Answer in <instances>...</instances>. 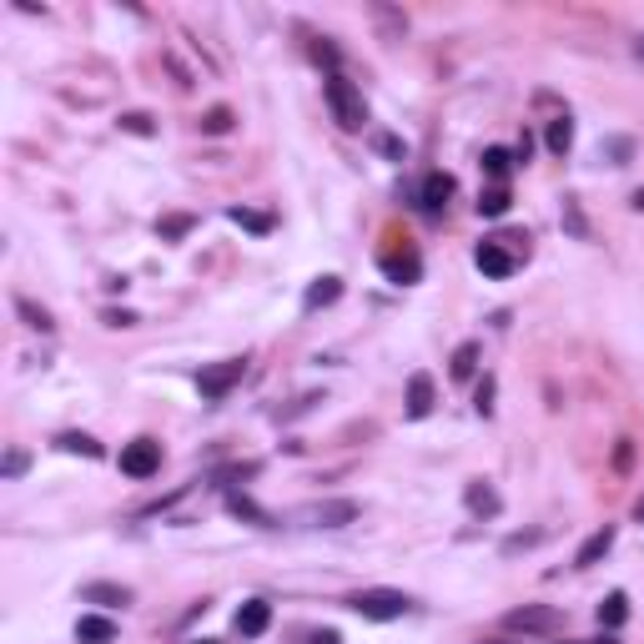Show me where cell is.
I'll list each match as a JSON object with an SVG mask.
<instances>
[{
    "label": "cell",
    "mask_w": 644,
    "mask_h": 644,
    "mask_svg": "<svg viewBox=\"0 0 644 644\" xmlns=\"http://www.w3.org/2000/svg\"><path fill=\"white\" fill-rule=\"evenodd\" d=\"M362 619H377V625H388V619H403L413 609L408 594H398V589H358V594L347 599Z\"/></svg>",
    "instance_id": "7a4b0ae2"
},
{
    "label": "cell",
    "mask_w": 644,
    "mask_h": 644,
    "mask_svg": "<svg viewBox=\"0 0 644 644\" xmlns=\"http://www.w3.org/2000/svg\"><path fill=\"white\" fill-rule=\"evenodd\" d=\"M634 56H640V61H644V35H640V41H634Z\"/></svg>",
    "instance_id": "d590c367"
},
{
    "label": "cell",
    "mask_w": 644,
    "mask_h": 644,
    "mask_svg": "<svg viewBox=\"0 0 644 644\" xmlns=\"http://www.w3.org/2000/svg\"><path fill=\"white\" fill-rule=\"evenodd\" d=\"M503 629L508 634H559L564 629V614L549 609V604H524V609L503 614Z\"/></svg>",
    "instance_id": "3957f363"
},
{
    "label": "cell",
    "mask_w": 644,
    "mask_h": 644,
    "mask_svg": "<svg viewBox=\"0 0 644 644\" xmlns=\"http://www.w3.org/2000/svg\"><path fill=\"white\" fill-rule=\"evenodd\" d=\"M56 448H66V454H86V458H101V443H96L91 433H61V438H56Z\"/></svg>",
    "instance_id": "ac0fdd59"
},
{
    "label": "cell",
    "mask_w": 644,
    "mask_h": 644,
    "mask_svg": "<svg viewBox=\"0 0 644 644\" xmlns=\"http://www.w3.org/2000/svg\"><path fill=\"white\" fill-rule=\"evenodd\" d=\"M640 519H644V503H640Z\"/></svg>",
    "instance_id": "74e56055"
},
{
    "label": "cell",
    "mask_w": 644,
    "mask_h": 644,
    "mask_svg": "<svg viewBox=\"0 0 644 644\" xmlns=\"http://www.w3.org/2000/svg\"><path fill=\"white\" fill-rule=\"evenodd\" d=\"M564 644H619L614 634H599V640H564Z\"/></svg>",
    "instance_id": "e575fe53"
},
{
    "label": "cell",
    "mask_w": 644,
    "mask_h": 644,
    "mask_svg": "<svg viewBox=\"0 0 644 644\" xmlns=\"http://www.w3.org/2000/svg\"><path fill=\"white\" fill-rule=\"evenodd\" d=\"M473 368H478V343H463V347L454 353V362H448V373L463 383V377H473Z\"/></svg>",
    "instance_id": "ffe728a7"
},
{
    "label": "cell",
    "mask_w": 644,
    "mask_h": 644,
    "mask_svg": "<svg viewBox=\"0 0 644 644\" xmlns=\"http://www.w3.org/2000/svg\"><path fill=\"white\" fill-rule=\"evenodd\" d=\"M237 634H242V640H257V634H268V625H272V604L268 599H247V604H242V609H237Z\"/></svg>",
    "instance_id": "52a82bcc"
},
{
    "label": "cell",
    "mask_w": 644,
    "mask_h": 644,
    "mask_svg": "<svg viewBox=\"0 0 644 644\" xmlns=\"http://www.w3.org/2000/svg\"><path fill=\"white\" fill-rule=\"evenodd\" d=\"M197 644H217V640H197Z\"/></svg>",
    "instance_id": "8d00e7d4"
},
{
    "label": "cell",
    "mask_w": 644,
    "mask_h": 644,
    "mask_svg": "<svg viewBox=\"0 0 644 644\" xmlns=\"http://www.w3.org/2000/svg\"><path fill=\"white\" fill-rule=\"evenodd\" d=\"M508 167H514V157H508L503 146H488V151H484V172L493 176V187H503V176H508Z\"/></svg>",
    "instance_id": "d6986e66"
},
{
    "label": "cell",
    "mask_w": 644,
    "mask_h": 644,
    "mask_svg": "<svg viewBox=\"0 0 644 644\" xmlns=\"http://www.w3.org/2000/svg\"><path fill=\"white\" fill-rule=\"evenodd\" d=\"M328 106H332V116H338L343 131H362V126H368V106H362L358 86L347 76H338V71L328 76Z\"/></svg>",
    "instance_id": "6da1fadb"
},
{
    "label": "cell",
    "mask_w": 644,
    "mask_h": 644,
    "mask_svg": "<svg viewBox=\"0 0 644 644\" xmlns=\"http://www.w3.org/2000/svg\"><path fill=\"white\" fill-rule=\"evenodd\" d=\"M383 272L393 277L398 287H408V283H418V272H423V262L413 257V252H403V257H383Z\"/></svg>",
    "instance_id": "4fadbf2b"
},
{
    "label": "cell",
    "mask_w": 644,
    "mask_h": 644,
    "mask_svg": "<svg viewBox=\"0 0 644 644\" xmlns=\"http://www.w3.org/2000/svg\"><path fill=\"white\" fill-rule=\"evenodd\" d=\"M488 644H503V640H488Z\"/></svg>",
    "instance_id": "f35d334b"
},
{
    "label": "cell",
    "mask_w": 644,
    "mask_h": 644,
    "mask_svg": "<svg viewBox=\"0 0 644 644\" xmlns=\"http://www.w3.org/2000/svg\"><path fill=\"white\" fill-rule=\"evenodd\" d=\"M242 373H247V358H227V362H212V368H202L197 373V388H202L206 403H217V398H227L242 383Z\"/></svg>",
    "instance_id": "277c9868"
},
{
    "label": "cell",
    "mask_w": 644,
    "mask_h": 644,
    "mask_svg": "<svg viewBox=\"0 0 644 644\" xmlns=\"http://www.w3.org/2000/svg\"><path fill=\"white\" fill-rule=\"evenodd\" d=\"M463 499H469V508H473V514H484V519H493V514L503 508V503H499V493H493V488H488L484 478L463 488Z\"/></svg>",
    "instance_id": "9a60e30c"
},
{
    "label": "cell",
    "mask_w": 644,
    "mask_h": 644,
    "mask_svg": "<svg viewBox=\"0 0 644 644\" xmlns=\"http://www.w3.org/2000/svg\"><path fill=\"white\" fill-rule=\"evenodd\" d=\"M20 473H26V454L11 448V454H5V478H20Z\"/></svg>",
    "instance_id": "f1b7e54d"
},
{
    "label": "cell",
    "mask_w": 644,
    "mask_h": 644,
    "mask_svg": "<svg viewBox=\"0 0 644 644\" xmlns=\"http://www.w3.org/2000/svg\"><path fill=\"white\" fill-rule=\"evenodd\" d=\"M16 313L26 317V328H35V332H50V328H56V322H50V313H46V307H35L31 298H16Z\"/></svg>",
    "instance_id": "44dd1931"
},
{
    "label": "cell",
    "mask_w": 644,
    "mask_h": 644,
    "mask_svg": "<svg viewBox=\"0 0 644 644\" xmlns=\"http://www.w3.org/2000/svg\"><path fill=\"white\" fill-rule=\"evenodd\" d=\"M121 126L131 131V136H151V116H142V111H131V116H121Z\"/></svg>",
    "instance_id": "83f0119b"
},
{
    "label": "cell",
    "mask_w": 644,
    "mask_h": 644,
    "mask_svg": "<svg viewBox=\"0 0 644 644\" xmlns=\"http://www.w3.org/2000/svg\"><path fill=\"white\" fill-rule=\"evenodd\" d=\"M625 619H629V599L625 594H609L604 604H599V625L604 629H619Z\"/></svg>",
    "instance_id": "e0dca14e"
},
{
    "label": "cell",
    "mask_w": 644,
    "mask_h": 644,
    "mask_svg": "<svg viewBox=\"0 0 644 644\" xmlns=\"http://www.w3.org/2000/svg\"><path fill=\"white\" fill-rule=\"evenodd\" d=\"M227 217H232L237 227H247V232H272V217H268V212H247V206H232Z\"/></svg>",
    "instance_id": "cb8c5ba5"
},
{
    "label": "cell",
    "mask_w": 644,
    "mask_h": 644,
    "mask_svg": "<svg viewBox=\"0 0 644 644\" xmlns=\"http://www.w3.org/2000/svg\"><path fill=\"white\" fill-rule=\"evenodd\" d=\"M227 508H232L237 519H252V524H262V529H268V514H262L252 499H242V493H232V499H227Z\"/></svg>",
    "instance_id": "484cf974"
},
{
    "label": "cell",
    "mask_w": 644,
    "mask_h": 644,
    "mask_svg": "<svg viewBox=\"0 0 644 644\" xmlns=\"http://www.w3.org/2000/svg\"><path fill=\"white\" fill-rule=\"evenodd\" d=\"M609 544H614V529H609V524H604L599 534H589V539H584V549H579V559H574V564H579V569L599 564V559L609 554Z\"/></svg>",
    "instance_id": "2e32d148"
},
{
    "label": "cell",
    "mask_w": 644,
    "mask_h": 644,
    "mask_svg": "<svg viewBox=\"0 0 644 644\" xmlns=\"http://www.w3.org/2000/svg\"><path fill=\"white\" fill-rule=\"evenodd\" d=\"M478 212H484V217H503V212H508V187L478 191Z\"/></svg>",
    "instance_id": "7402d4cb"
},
{
    "label": "cell",
    "mask_w": 644,
    "mask_h": 644,
    "mask_svg": "<svg viewBox=\"0 0 644 644\" xmlns=\"http://www.w3.org/2000/svg\"><path fill=\"white\" fill-rule=\"evenodd\" d=\"M101 322H106V328H131V322H136V313H116V307H111Z\"/></svg>",
    "instance_id": "1f68e13d"
},
{
    "label": "cell",
    "mask_w": 644,
    "mask_h": 644,
    "mask_svg": "<svg viewBox=\"0 0 644 644\" xmlns=\"http://www.w3.org/2000/svg\"><path fill=\"white\" fill-rule=\"evenodd\" d=\"M564 221H569V232L574 237H584V217H579V206L574 202H564Z\"/></svg>",
    "instance_id": "f546056e"
},
{
    "label": "cell",
    "mask_w": 644,
    "mask_h": 644,
    "mask_svg": "<svg viewBox=\"0 0 644 644\" xmlns=\"http://www.w3.org/2000/svg\"><path fill=\"white\" fill-rule=\"evenodd\" d=\"M448 197H454V176L433 172L423 182V212H443V206H448Z\"/></svg>",
    "instance_id": "7c38bea8"
},
{
    "label": "cell",
    "mask_w": 644,
    "mask_h": 644,
    "mask_svg": "<svg viewBox=\"0 0 644 644\" xmlns=\"http://www.w3.org/2000/svg\"><path fill=\"white\" fill-rule=\"evenodd\" d=\"M338 298H343V283H338V277H317V283L307 287L302 307H307V313H317V307H332Z\"/></svg>",
    "instance_id": "8fae6325"
},
{
    "label": "cell",
    "mask_w": 644,
    "mask_h": 644,
    "mask_svg": "<svg viewBox=\"0 0 644 644\" xmlns=\"http://www.w3.org/2000/svg\"><path fill=\"white\" fill-rule=\"evenodd\" d=\"M76 640L81 644H111V640H116V625L101 619V614H86V619L76 625Z\"/></svg>",
    "instance_id": "5bb4252c"
},
{
    "label": "cell",
    "mask_w": 644,
    "mask_h": 644,
    "mask_svg": "<svg viewBox=\"0 0 644 644\" xmlns=\"http://www.w3.org/2000/svg\"><path fill=\"white\" fill-rule=\"evenodd\" d=\"M307 644H343V640H338V629H317V634H307Z\"/></svg>",
    "instance_id": "836d02e7"
},
{
    "label": "cell",
    "mask_w": 644,
    "mask_h": 644,
    "mask_svg": "<svg viewBox=\"0 0 644 644\" xmlns=\"http://www.w3.org/2000/svg\"><path fill=\"white\" fill-rule=\"evenodd\" d=\"M161 469V443L157 438H136L121 448V473L126 478H151Z\"/></svg>",
    "instance_id": "5b68a950"
},
{
    "label": "cell",
    "mask_w": 644,
    "mask_h": 644,
    "mask_svg": "<svg viewBox=\"0 0 644 644\" xmlns=\"http://www.w3.org/2000/svg\"><path fill=\"white\" fill-rule=\"evenodd\" d=\"M377 151H388L393 161H403V142H398V136H377Z\"/></svg>",
    "instance_id": "4dcf8cb0"
},
{
    "label": "cell",
    "mask_w": 644,
    "mask_h": 644,
    "mask_svg": "<svg viewBox=\"0 0 644 644\" xmlns=\"http://www.w3.org/2000/svg\"><path fill=\"white\" fill-rule=\"evenodd\" d=\"M202 131H206V136H227V131H232V111H227V106H212L202 116Z\"/></svg>",
    "instance_id": "d4e9b609"
},
{
    "label": "cell",
    "mask_w": 644,
    "mask_h": 644,
    "mask_svg": "<svg viewBox=\"0 0 644 644\" xmlns=\"http://www.w3.org/2000/svg\"><path fill=\"white\" fill-rule=\"evenodd\" d=\"M157 232L167 237V242H172V237H187V232H191V217H161V221H157Z\"/></svg>",
    "instance_id": "4316f807"
},
{
    "label": "cell",
    "mask_w": 644,
    "mask_h": 644,
    "mask_svg": "<svg viewBox=\"0 0 644 644\" xmlns=\"http://www.w3.org/2000/svg\"><path fill=\"white\" fill-rule=\"evenodd\" d=\"M81 599L86 604H101V609H116V604H131V589H121V584H86Z\"/></svg>",
    "instance_id": "30bf717a"
},
{
    "label": "cell",
    "mask_w": 644,
    "mask_h": 644,
    "mask_svg": "<svg viewBox=\"0 0 644 644\" xmlns=\"http://www.w3.org/2000/svg\"><path fill=\"white\" fill-rule=\"evenodd\" d=\"M473 262H478V272H488V277H508V272H514V252L503 247L499 237H488V242L473 247Z\"/></svg>",
    "instance_id": "8992f818"
},
{
    "label": "cell",
    "mask_w": 644,
    "mask_h": 644,
    "mask_svg": "<svg viewBox=\"0 0 644 644\" xmlns=\"http://www.w3.org/2000/svg\"><path fill=\"white\" fill-rule=\"evenodd\" d=\"M433 413V377L413 373L408 377V418H428Z\"/></svg>",
    "instance_id": "9c48e42d"
},
{
    "label": "cell",
    "mask_w": 644,
    "mask_h": 644,
    "mask_svg": "<svg viewBox=\"0 0 644 644\" xmlns=\"http://www.w3.org/2000/svg\"><path fill=\"white\" fill-rule=\"evenodd\" d=\"M569 146H574V121H569V116H559V121H549V151H559V157H564Z\"/></svg>",
    "instance_id": "603a6c76"
},
{
    "label": "cell",
    "mask_w": 644,
    "mask_h": 644,
    "mask_svg": "<svg viewBox=\"0 0 644 644\" xmlns=\"http://www.w3.org/2000/svg\"><path fill=\"white\" fill-rule=\"evenodd\" d=\"M488 398H493V377H484V383H478V413H488V408H493Z\"/></svg>",
    "instance_id": "d6a6232c"
},
{
    "label": "cell",
    "mask_w": 644,
    "mask_h": 644,
    "mask_svg": "<svg viewBox=\"0 0 644 644\" xmlns=\"http://www.w3.org/2000/svg\"><path fill=\"white\" fill-rule=\"evenodd\" d=\"M307 519L322 524V529H343V524L358 519V503L353 499H338V503H317V508H307Z\"/></svg>",
    "instance_id": "ba28073f"
}]
</instances>
